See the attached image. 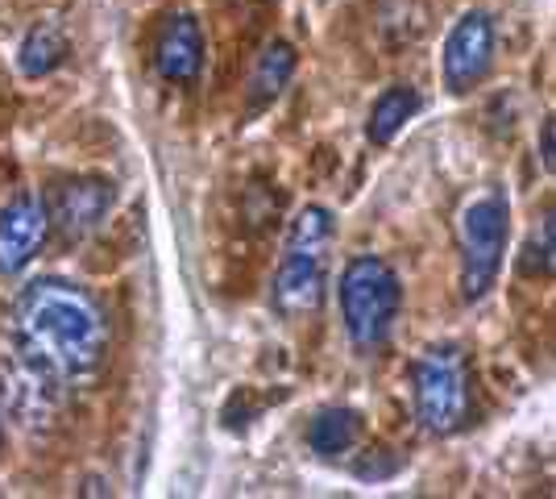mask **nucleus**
Returning a JSON list of instances; mask_svg holds the SVG:
<instances>
[{"label":"nucleus","mask_w":556,"mask_h":499,"mask_svg":"<svg viewBox=\"0 0 556 499\" xmlns=\"http://www.w3.org/2000/svg\"><path fill=\"white\" fill-rule=\"evenodd\" d=\"M63 59H67V38H63L54 25H38V29H29L22 50H17V67H22V75H29V79L50 75Z\"/></svg>","instance_id":"nucleus-13"},{"label":"nucleus","mask_w":556,"mask_h":499,"mask_svg":"<svg viewBox=\"0 0 556 499\" xmlns=\"http://www.w3.org/2000/svg\"><path fill=\"white\" fill-rule=\"evenodd\" d=\"M50 238L47 196L22 191L0 209V275H17L38 259Z\"/></svg>","instance_id":"nucleus-8"},{"label":"nucleus","mask_w":556,"mask_h":499,"mask_svg":"<svg viewBox=\"0 0 556 499\" xmlns=\"http://www.w3.org/2000/svg\"><path fill=\"white\" fill-rule=\"evenodd\" d=\"M295 75V50L291 42H270V47L257 54L254 75H250V109H266L270 100H278V92L291 84Z\"/></svg>","instance_id":"nucleus-11"},{"label":"nucleus","mask_w":556,"mask_h":499,"mask_svg":"<svg viewBox=\"0 0 556 499\" xmlns=\"http://www.w3.org/2000/svg\"><path fill=\"white\" fill-rule=\"evenodd\" d=\"M532 246H535V254H540V262H544V271L556 275V204L553 209H544L540 225H535Z\"/></svg>","instance_id":"nucleus-14"},{"label":"nucleus","mask_w":556,"mask_h":499,"mask_svg":"<svg viewBox=\"0 0 556 499\" xmlns=\"http://www.w3.org/2000/svg\"><path fill=\"white\" fill-rule=\"evenodd\" d=\"M457 246H462V296L482 300L498 279L503 254H507V200H503V191H486L465 209Z\"/></svg>","instance_id":"nucleus-5"},{"label":"nucleus","mask_w":556,"mask_h":499,"mask_svg":"<svg viewBox=\"0 0 556 499\" xmlns=\"http://www.w3.org/2000/svg\"><path fill=\"white\" fill-rule=\"evenodd\" d=\"M416 412L432 433H457L469 421V375H465L462 346L444 341L424 350L416 362Z\"/></svg>","instance_id":"nucleus-4"},{"label":"nucleus","mask_w":556,"mask_h":499,"mask_svg":"<svg viewBox=\"0 0 556 499\" xmlns=\"http://www.w3.org/2000/svg\"><path fill=\"white\" fill-rule=\"evenodd\" d=\"M540 163H544V171L556 175V117L540 125Z\"/></svg>","instance_id":"nucleus-15"},{"label":"nucleus","mask_w":556,"mask_h":499,"mask_svg":"<svg viewBox=\"0 0 556 499\" xmlns=\"http://www.w3.org/2000/svg\"><path fill=\"white\" fill-rule=\"evenodd\" d=\"M154 67L166 84H195L204 72V29L191 13H175L159 34Z\"/></svg>","instance_id":"nucleus-9"},{"label":"nucleus","mask_w":556,"mask_h":499,"mask_svg":"<svg viewBox=\"0 0 556 499\" xmlns=\"http://www.w3.org/2000/svg\"><path fill=\"white\" fill-rule=\"evenodd\" d=\"M416 109H419L416 88H407V84H394V88H387V92L370 104V117H366V138H370L374 146L394 142V138H399V129L416 117Z\"/></svg>","instance_id":"nucleus-10"},{"label":"nucleus","mask_w":556,"mask_h":499,"mask_svg":"<svg viewBox=\"0 0 556 499\" xmlns=\"http://www.w3.org/2000/svg\"><path fill=\"white\" fill-rule=\"evenodd\" d=\"M357 437H362V416L353 408H325L307 425V446L320 458H341L357 446Z\"/></svg>","instance_id":"nucleus-12"},{"label":"nucleus","mask_w":556,"mask_h":499,"mask_svg":"<svg viewBox=\"0 0 556 499\" xmlns=\"http://www.w3.org/2000/svg\"><path fill=\"white\" fill-rule=\"evenodd\" d=\"M337 300H341V321H345L349 341L362 354H370L378 346H387V337H391L399 304H403V284L387 259L357 254L341 275Z\"/></svg>","instance_id":"nucleus-3"},{"label":"nucleus","mask_w":556,"mask_h":499,"mask_svg":"<svg viewBox=\"0 0 556 499\" xmlns=\"http://www.w3.org/2000/svg\"><path fill=\"white\" fill-rule=\"evenodd\" d=\"M109 346L92 291L67 279H34L13 304V354L63 391L88 383Z\"/></svg>","instance_id":"nucleus-1"},{"label":"nucleus","mask_w":556,"mask_h":499,"mask_svg":"<svg viewBox=\"0 0 556 499\" xmlns=\"http://www.w3.org/2000/svg\"><path fill=\"white\" fill-rule=\"evenodd\" d=\"M116 188L100 175H75L63 179L59 188L47 196L50 229H59L67 241H84L104 225V216L113 213Z\"/></svg>","instance_id":"nucleus-7"},{"label":"nucleus","mask_w":556,"mask_h":499,"mask_svg":"<svg viewBox=\"0 0 556 499\" xmlns=\"http://www.w3.org/2000/svg\"><path fill=\"white\" fill-rule=\"evenodd\" d=\"M490 63H494V22L486 13H465L462 22L448 29L441 50L444 92H473L490 75Z\"/></svg>","instance_id":"nucleus-6"},{"label":"nucleus","mask_w":556,"mask_h":499,"mask_svg":"<svg viewBox=\"0 0 556 499\" xmlns=\"http://www.w3.org/2000/svg\"><path fill=\"white\" fill-rule=\"evenodd\" d=\"M332 254V213L325 204H307L282 246V262L275 271V312L278 316H307L320 309Z\"/></svg>","instance_id":"nucleus-2"}]
</instances>
